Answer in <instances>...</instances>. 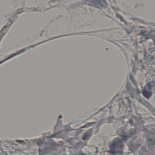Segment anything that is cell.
<instances>
[{"label": "cell", "mask_w": 155, "mask_h": 155, "mask_svg": "<svg viewBox=\"0 0 155 155\" xmlns=\"http://www.w3.org/2000/svg\"><path fill=\"white\" fill-rule=\"evenodd\" d=\"M123 143L122 141L120 140H117L115 141L112 144L111 149L113 151H119L122 148V145Z\"/></svg>", "instance_id": "cell-1"}]
</instances>
